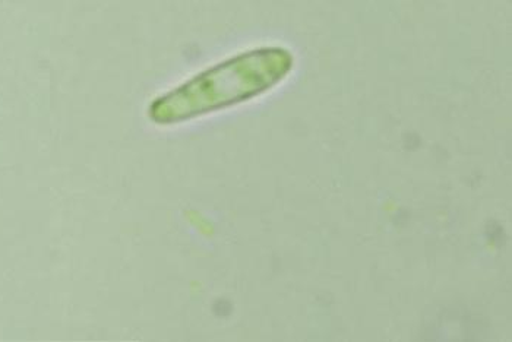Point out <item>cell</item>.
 Returning a JSON list of instances; mask_svg holds the SVG:
<instances>
[{
  "mask_svg": "<svg viewBox=\"0 0 512 342\" xmlns=\"http://www.w3.org/2000/svg\"><path fill=\"white\" fill-rule=\"evenodd\" d=\"M293 68L295 56L286 47L237 53L158 95L148 106L147 117L157 126H175L232 109L274 90Z\"/></svg>",
  "mask_w": 512,
  "mask_h": 342,
  "instance_id": "6da1fadb",
  "label": "cell"
}]
</instances>
